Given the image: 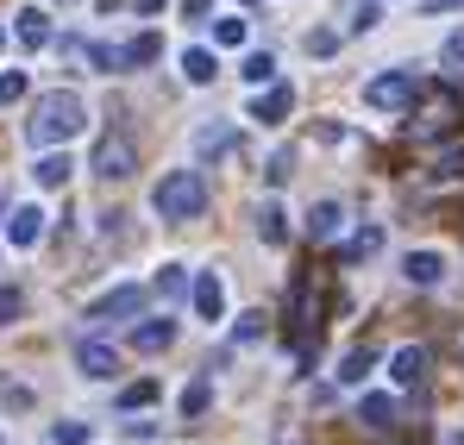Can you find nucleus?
Returning <instances> with one entry per match:
<instances>
[{"mask_svg":"<svg viewBox=\"0 0 464 445\" xmlns=\"http://www.w3.org/2000/svg\"><path fill=\"white\" fill-rule=\"evenodd\" d=\"M76 132H88V107H82V94H70V88L38 94L32 120H25V139H32L38 150H51V145H70Z\"/></svg>","mask_w":464,"mask_h":445,"instance_id":"nucleus-1","label":"nucleus"},{"mask_svg":"<svg viewBox=\"0 0 464 445\" xmlns=\"http://www.w3.org/2000/svg\"><path fill=\"white\" fill-rule=\"evenodd\" d=\"M151 208L157 220H201L208 214V176L201 169H169L151 189Z\"/></svg>","mask_w":464,"mask_h":445,"instance_id":"nucleus-2","label":"nucleus"},{"mask_svg":"<svg viewBox=\"0 0 464 445\" xmlns=\"http://www.w3.org/2000/svg\"><path fill=\"white\" fill-rule=\"evenodd\" d=\"M414 94H420V82L414 70H389L377 82H364V107H377V113H395V107H414Z\"/></svg>","mask_w":464,"mask_h":445,"instance_id":"nucleus-3","label":"nucleus"},{"mask_svg":"<svg viewBox=\"0 0 464 445\" xmlns=\"http://www.w3.org/2000/svg\"><path fill=\"white\" fill-rule=\"evenodd\" d=\"M132 163H139V157H132V139H113V132H107V139L94 145V176H101V182H126Z\"/></svg>","mask_w":464,"mask_h":445,"instance_id":"nucleus-4","label":"nucleus"},{"mask_svg":"<svg viewBox=\"0 0 464 445\" xmlns=\"http://www.w3.org/2000/svg\"><path fill=\"white\" fill-rule=\"evenodd\" d=\"M139 307H145V289L120 283V289H107V295H101L94 307H88V320H94V326H113V320H132Z\"/></svg>","mask_w":464,"mask_h":445,"instance_id":"nucleus-5","label":"nucleus"},{"mask_svg":"<svg viewBox=\"0 0 464 445\" xmlns=\"http://www.w3.org/2000/svg\"><path fill=\"white\" fill-rule=\"evenodd\" d=\"M289 113H295V88H283V82L257 88V101H251V120H264V126H283Z\"/></svg>","mask_w":464,"mask_h":445,"instance_id":"nucleus-6","label":"nucleus"},{"mask_svg":"<svg viewBox=\"0 0 464 445\" xmlns=\"http://www.w3.org/2000/svg\"><path fill=\"white\" fill-rule=\"evenodd\" d=\"M195 314H201V320H227V283H220V276H214V270H201V276H195Z\"/></svg>","mask_w":464,"mask_h":445,"instance_id":"nucleus-7","label":"nucleus"},{"mask_svg":"<svg viewBox=\"0 0 464 445\" xmlns=\"http://www.w3.org/2000/svg\"><path fill=\"white\" fill-rule=\"evenodd\" d=\"M76 371L82 376H120V352L101 345V339H82L76 345Z\"/></svg>","mask_w":464,"mask_h":445,"instance_id":"nucleus-8","label":"nucleus"},{"mask_svg":"<svg viewBox=\"0 0 464 445\" xmlns=\"http://www.w3.org/2000/svg\"><path fill=\"white\" fill-rule=\"evenodd\" d=\"M38 238H44V208H13V214H6V245L25 251V245H38Z\"/></svg>","mask_w":464,"mask_h":445,"instance_id":"nucleus-9","label":"nucleus"},{"mask_svg":"<svg viewBox=\"0 0 464 445\" xmlns=\"http://www.w3.org/2000/svg\"><path fill=\"white\" fill-rule=\"evenodd\" d=\"M427 364H433V358H427V345H401V352L389 358V376H395V389H414V382L427 376Z\"/></svg>","mask_w":464,"mask_h":445,"instance_id":"nucleus-10","label":"nucleus"},{"mask_svg":"<svg viewBox=\"0 0 464 445\" xmlns=\"http://www.w3.org/2000/svg\"><path fill=\"white\" fill-rule=\"evenodd\" d=\"M13 25H19V44H25V51H44V44H51V13H44V6H19Z\"/></svg>","mask_w":464,"mask_h":445,"instance_id":"nucleus-11","label":"nucleus"},{"mask_svg":"<svg viewBox=\"0 0 464 445\" xmlns=\"http://www.w3.org/2000/svg\"><path fill=\"white\" fill-rule=\"evenodd\" d=\"M169 339H176V320H139L132 326V352H145V358L169 352Z\"/></svg>","mask_w":464,"mask_h":445,"instance_id":"nucleus-12","label":"nucleus"},{"mask_svg":"<svg viewBox=\"0 0 464 445\" xmlns=\"http://www.w3.org/2000/svg\"><path fill=\"white\" fill-rule=\"evenodd\" d=\"M401 276H408L414 289H433V283L446 276V257H440V251H408V264H401Z\"/></svg>","mask_w":464,"mask_h":445,"instance_id":"nucleus-13","label":"nucleus"},{"mask_svg":"<svg viewBox=\"0 0 464 445\" xmlns=\"http://www.w3.org/2000/svg\"><path fill=\"white\" fill-rule=\"evenodd\" d=\"M70 169H76V163H70V150L51 145L38 163H32V182H38V189H63V182H70Z\"/></svg>","mask_w":464,"mask_h":445,"instance_id":"nucleus-14","label":"nucleus"},{"mask_svg":"<svg viewBox=\"0 0 464 445\" xmlns=\"http://www.w3.org/2000/svg\"><path fill=\"white\" fill-rule=\"evenodd\" d=\"M383 251V226H358L345 245H339V264H364V257H377Z\"/></svg>","mask_w":464,"mask_h":445,"instance_id":"nucleus-15","label":"nucleus"},{"mask_svg":"<svg viewBox=\"0 0 464 445\" xmlns=\"http://www.w3.org/2000/svg\"><path fill=\"white\" fill-rule=\"evenodd\" d=\"M232 145H238V132H232V126H220V120L195 132V157H201V163H214V157H227Z\"/></svg>","mask_w":464,"mask_h":445,"instance_id":"nucleus-16","label":"nucleus"},{"mask_svg":"<svg viewBox=\"0 0 464 445\" xmlns=\"http://www.w3.org/2000/svg\"><path fill=\"white\" fill-rule=\"evenodd\" d=\"M358 421H364L371 433H389V427H395V395H364V401H358Z\"/></svg>","mask_w":464,"mask_h":445,"instance_id":"nucleus-17","label":"nucleus"},{"mask_svg":"<svg viewBox=\"0 0 464 445\" xmlns=\"http://www.w3.org/2000/svg\"><path fill=\"white\" fill-rule=\"evenodd\" d=\"M339 226H345V208H339V201H320V208L308 214V238H314V245H326Z\"/></svg>","mask_w":464,"mask_h":445,"instance_id":"nucleus-18","label":"nucleus"},{"mask_svg":"<svg viewBox=\"0 0 464 445\" xmlns=\"http://www.w3.org/2000/svg\"><path fill=\"white\" fill-rule=\"evenodd\" d=\"M182 295H195L188 270H182V264H163V270H157V301L169 307V301H182Z\"/></svg>","mask_w":464,"mask_h":445,"instance_id":"nucleus-19","label":"nucleus"},{"mask_svg":"<svg viewBox=\"0 0 464 445\" xmlns=\"http://www.w3.org/2000/svg\"><path fill=\"white\" fill-rule=\"evenodd\" d=\"M208 401H214V371L195 376V382L182 389V414H188V421H201V414H208Z\"/></svg>","mask_w":464,"mask_h":445,"instance_id":"nucleus-20","label":"nucleus"},{"mask_svg":"<svg viewBox=\"0 0 464 445\" xmlns=\"http://www.w3.org/2000/svg\"><path fill=\"white\" fill-rule=\"evenodd\" d=\"M214 70H220V63H214V51H201V44H195V51H182V75H188L195 88H208Z\"/></svg>","mask_w":464,"mask_h":445,"instance_id":"nucleus-21","label":"nucleus"},{"mask_svg":"<svg viewBox=\"0 0 464 445\" xmlns=\"http://www.w3.org/2000/svg\"><path fill=\"white\" fill-rule=\"evenodd\" d=\"M257 238H264V245H283V238H289V214H283L276 201L257 214Z\"/></svg>","mask_w":464,"mask_h":445,"instance_id":"nucleus-22","label":"nucleus"},{"mask_svg":"<svg viewBox=\"0 0 464 445\" xmlns=\"http://www.w3.org/2000/svg\"><path fill=\"white\" fill-rule=\"evenodd\" d=\"M245 82H251V88H270V82H276V57H270V51H251V57H245Z\"/></svg>","mask_w":464,"mask_h":445,"instance_id":"nucleus-23","label":"nucleus"},{"mask_svg":"<svg viewBox=\"0 0 464 445\" xmlns=\"http://www.w3.org/2000/svg\"><path fill=\"white\" fill-rule=\"evenodd\" d=\"M364 371H377V352H371V345L345 352V364H339V382H364Z\"/></svg>","mask_w":464,"mask_h":445,"instance_id":"nucleus-24","label":"nucleus"},{"mask_svg":"<svg viewBox=\"0 0 464 445\" xmlns=\"http://www.w3.org/2000/svg\"><path fill=\"white\" fill-rule=\"evenodd\" d=\"M157 57H163V38H157V32H139V38L126 44V63H157Z\"/></svg>","mask_w":464,"mask_h":445,"instance_id":"nucleus-25","label":"nucleus"},{"mask_svg":"<svg viewBox=\"0 0 464 445\" xmlns=\"http://www.w3.org/2000/svg\"><path fill=\"white\" fill-rule=\"evenodd\" d=\"M440 63H446V75H452V82L464 75V25L446 38V44H440Z\"/></svg>","mask_w":464,"mask_h":445,"instance_id":"nucleus-26","label":"nucleus"},{"mask_svg":"<svg viewBox=\"0 0 464 445\" xmlns=\"http://www.w3.org/2000/svg\"><path fill=\"white\" fill-rule=\"evenodd\" d=\"M151 401H157V382H151V376H145V382H132V389L120 395V408H126V414H139V408H151Z\"/></svg>","mask_w":464,"mask_h":445,"instance_id":"nucleus-27","label":"nucleus"},{"mask_svg":"<svg viewBox=\"0 0 464 445\" xmlns=\"http://www.w3.org/2000/svg\"><path fill=\"white\" fill-rule=\"evenodd\" d=\"M383 25V0H364L358 13H352V32H377Z\"/></svg>","mask_w":464,"mask_h":445,"instance_id":"nucleus-28","label":"nucleus"},{"mask_svg":"<svg viewBox=\"0 0 464 445\" xmlns=\"http://www.w3.org/2000/svg\"><path fill=\"white\" fill-rule=\"evenodd\" d=\"M214 44L238 51V44H245V19H220V25H214Z\"/></svg>","mask_w":464,"mask_h":445,"instance_id":"nucleus-29","label":"nucleus"},{"mask_svg":"<svg viewBox=\"0 0 464 445\" xmlns=\"http://www.w3.org/2000/svg\"><path fill=\"white\" fill-rule=\"evenodd\" d=\"M264 176H270V189H283V182H289V176H295V157H289V150H276V157H270V169H264Z\"/></svg>","mask_w":464,"mask_h":445,"instance_id":"nucleus-30","label":"nucleus"},{"mask_svg":"<svg viewBox=\"0 0 464 445\" xmlns=\"http://www.w3.org/2000/svg\"><path fill=\"white\" fill-rule=\"evenodd\" d=\"M232 339H238V345H257V339H264V314H245V320L232 326Z\"/></svg>","mask_w":464,"mask_h":445,"instance_id":"nucleus-31","label":"nucleus"},{"mask_svg":"<svg viewBox=\"0 0 464 445\" xmlns=\"http://www.w3.org/2000/svg\"><path fill=\"white\" fill-rule=\"evenodd\" d=\"M51 445H88V427L82 421H63V427H51Z\"/></svg>","mask_w":464,"mask_h":445,"instance_id":"nucleus-32","label":"nucleus"},{"mask_svg":"<svg viewBox=\"0 0 464 445\" xmlns=\"http://www.w3.org/2000/svg\"><path fill=\"white\" fill-rule=\"evenodd\" d=\"M339 51V32H308V57H333Z\"/></svg>","mask_w":464,"mask_h":445,"instance_id":"nucleus-33","label":"nucleus"},{"mask_svg":"<svg viewBox=\"0 0 464 445\" xmlns=\"http://www.w3.org/2000/svg\"><path fill=\"white\" fill-rule=\"evenodd\" d=\"M19 307H25L19 289H0V326H13V320H19Z\"/></svg>","mask_w":464,"mask_h":445,"instance_id":"nucleus-34","label":"nucleus"},{"mask_svg":"<svg viewBox=\"0 0 464 445\" xmlns=\"http://www.w3.org/2000/svg\"><path fill=\"white\" fill-rule=\"evenodd\" d=\"M25 94V70H6L0 75V101H19Z\"/></svg>","mask_w":464,"mask_h":445,"instance_id":"nucleus-35","label":"nucleus"},{"mask_svg":"<svg viewBox=\"0 0 464 445\" xmlns=\"http://www.w3.org/2000/svg\"><path fill=\"white\" fill-rule=\"evenodd\" d=\"M440 182H464V150H452V157L440 163Z\"/></svg>","mask_w":464,"mask_h":445,"instance_id":"nucleus-36","label":"nucleus"},{"mask_svg":"<svg viewBox=\"0 0 464 445\" xmlns=\"http://www.w3.org/2000/svg\"><path fill=\"white\" fill-rule=\"evenodd\" d=\"M208 6H214V0H182V13H188V19H201Z\"/></svg>","mask_w":464,"mask_h":445,"instance_id":"nucleus-37","label":"nucleus"},{"mask_svg":"<svg viewBox=\"0 0 464 445\" xmlns=\"http://www.w3.org/2000/svg\"><path fill=\"white\" fill-rule=\"evenodd\" d=\"M132 6H139V13H163L169 0H132Z\"/></svg>","mask_w":464,"mask_h":445,"instance_id":"nucleus-38","label":"nucleus"},{"mask_svg":"<svg viewBox=\"0 0 464 445\" xmlns=\"http://www.w3.org/2000/svg\"><path fill=\"white\" fill-rule=\"evenodd\" d=\"M427 6H433V13H440V6H464V0H427Z\"/></svg>","mask_w":464,"mask_h":445,"instance_id":"nucleus-39","label":"nucleus"},{"mask_svg":"<svg viewBox=\"0 0 464 445\" xmlns=\"http://www.w3.org/2000/svg\"><path fill=\"white\" fill-rule=\"evenodd\" d=\"M446 445H464V433H452V440H446Z\"/></svg>","mask_w":464,"mask_h":445,"instance_id":"nucleus-40","label":"nucleus"},{"mask_svg":"<svg viewBox=\"0 0 464 445\" xmlns=\"http://www.w3.org/2000/svg\"><path fill=\"white\" fill-rule=\"evenodd\" d=\"M0 44H6V32H0Z\"/></svg>","mask_w":464,"mask_h":445,"instance_id":"nucleus-41","label":"nucleus"},{"mask_svg":"<svg viewBox=\"0 0 464 445\" xmlns=\"http://www.w3.org/2000/svg\"><path fill=\"white\" fill-rule=\"evenodd\" d=\"M63 6H70V0H63Z\"/></svg>","mask_w":464,"mask_h":445,"instance_id":"nucleus-42","label":"nucleus"}]
</instances>
